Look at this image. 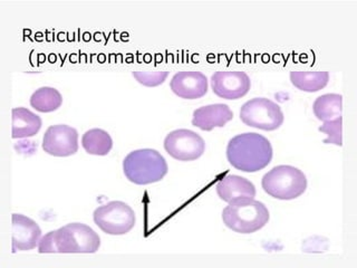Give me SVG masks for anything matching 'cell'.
<instances>
[{
  "label": "cell",
  "mask_w": 357,
  "mask_h": 268,
  "mask_svg": "<svg viewBox=\"0 0 357 268\" xmlns=\"http://www.w3.org/2000/svg\"><path fill=\"white\" fill-rule=\"evenodd\" d=\"M123 171L130 181L142 186L161 181L169 171V165L159 151L139 149L124 158Z\"/></svg>",
  "instance_id": "obj_4"
},
{
  "label": "cell",
  "mask_w": 357,
  "mask_h": 268,
  "mask_svg": "<svg viewBox=\"0 0 357 268\" xmlns=\"http://www.w3.org/2000/svg\"><path fill=\"white\" fill-rule=\"evenodd\" d=\"M63 104V96L55 87H39L31 96V105L39 112L56 111Z\"/></svg>",
  "instance_id": "obj_19"
},
{
  "label": "cell",
  "mask_w": 357,
  "mask_h": 268,
  "mask_svg": "<svg viewBox=\"0 0 357 268\" xmlns=\"http://www.w3.org/2000/svg\"><path fill=\"white\" fill-rule=\"evenodd\" d=\"M100 238L94 229L85 223H67L52 230L39 240L40 254H93L100 248Z\"/></svg>",
  "instance_id": "obj_1"
},
{
  "label": "cell",
  "mask_w": 357,
  "mask_h": 268,
  "mask_svg": "<svg viewBox=\"0 0 357 268\" xmlns=\"http://www.w3.org/2000/svg\"><path fill=\"white\" fill-rule=\"evenodd\" d=\"M218 195L221 200L230 202L238 198H254L256 195L255 184L243 177L227 174L215 186Z\"/></svg>",
  "instance_id": "obj_14"
},
{
  "label": "cell",
  "mask_w": 357,
  "mask_h": 268,
  "mask_svg": "<svg viewBox=\"0 0 357 268\" xmlns=\"http://www.w3.org/2000/svg\"><path fill=\"white\" fill-rule=\"evenodd\" d=\"M232 119L234 112L227 104H209L193 111L192 126L204 131H211L215 128H223Z\"/></svg>",
  "instance_id": "obj_13"
},
{
  "label": "cell",
  "mask_w": 357,
  "mask_h": 268,
  "mask_svg": "<svg viewBox=\"0 0 357 268\" xmlns=\"http://www.w3.org/2000/svg\"><path fill=\"white\" fill-rule=\"evenodd\" d=\"M43 149L54 156H68L78 150V132L67 124L50 126L43 137Z\"/></svg>",
  "instance_id": "obj_9"
},
{
  "label": "cell",
  "mask_w": 357,
  "mask_h": 268,
  "mask_svg": "<svg viewBox=\"0 0 357 268\" xmlns=\"http://www.w3.org/2000/svg\"><path fill=\"white\" fill-rule=\"evenodd\" d=\"M261 187L273 198L293 200L306 191L307 178L298 168L276 165L262 177Z\"/></svg>",
  "instance_id": "obj_5"
},
{
  "label": "cell",
  "mask_w": 357,
  "mask_h": 268,
  "mask_svg": "<svg viewBox=\"0 0 357 268\" xmlns=\"http://www.w3.org/2000/svg\"><path fill=\"white\" fill-rule=\"evenodd\" d=\"M93 218L100 230L114 236L131 232L137 221V216L131 207L119 200L98 206L93 212Z\"/></svg>",
  "instance_id": "obj_7"
},
{
  "label": "cell",
  "mask_w": 357,
  "mask_h": 268,
  "mask_svg": "<svg viewBox=\"0 0 357 268\" xmlns=\"http://www.w3.org/2000/svg\"><path fill=\"white\" fill-rule=\"evenodd\" d=\"M240 119L245 126L273 131L282 126L284 115L280 105L271 98H255L241 106Z\"/></svg>",
  "instance_id": "obj_6"
},
{
  "label": "cell",
  "mask_w": 357,
  "mask_h": 268,
  "mask_svg": "<svg viewBox=\"0 0 357 268\" xmlns=\"http://www.w3.org/2000/svg\"><path fill=\"white\" fill-rule=\"evenodd\" d=\"M170 87L178 98H200L208 93V77L199 70H181L173 75Z\"/></svg>",
  "instance_id": "obj_11"
},
{
  "label": "cell",
  "mask_w": 357,
  "mask_h": 268,
  "mask_svg": "<svg viewBox=\"0 0 357 268\" xmlns=\"http://www.w3.org/2000/svg\"><path fill=\"white\" fill-rule=\"evenodd\" d=\"M269 218L266 204L254 198L234 199L222 210L223 223L239 234L258 232L267 225Z\"/></svg>",
  "instance_id": "obj_3"
},
{
  "label": "cell",
  "mask_w": 357,
  "mask_h": 268,
  "mask_svg": "<svg viewBox=\"0 0 357 268\" xmlns=\"http://www.w3.org/2000/svg\"><path fill=\"white\" fill-rule=\"evenodd\" d=\"M13 251L36 248L42 238V229L36 221L22 214H13Z\"/></svg>",
  "instance_id": "obj_12"
},
{
  "label": "cell",
  "mask_w": 357,
  "mask_h": 268,
  "mask_svg": "<svg viewBox=\"0 0 357 268\" xmlns=\"http://www.w3.org/2000/svg\"><path fill=\"white\" fill-rule=\"evenodd\" d=\"M342 128H343V117H340L337 119H334V120L324 122L323 126H319L318 130L327 134V137L324 140V143H333V144L342 147L343 145Z\"/></svg>",
  "instance_id": "obj_20"
},
{
  "label": "cell",
  "mask_w": 357,
  "mask_h": 268,
  "mask_svg": "<svg viewBox=\"0 0 357 268\" xmlns=\"http://www.w3.org/2000/svg\"><path fill=\"white\" fill-rule=\"evenodd\" d=\"M132 75L144 87H154L165 83L169 70H133Z\"/></svg>",
  "instance_id": "obj_21"
},
{
  "label": "cell",
  "mask_w": 357,
  "mask_h": 268,
  "mask_svg": "<svg viewBox=\"0 0 357 268\" xmlns=\"http://www.w3.org/2000/svg\"><path fill=\"white\" fill-rule=\"evenodd\" d=\"M273 154L271 141L256 132L238 134L229 140L227 145L229 163L243 172H257L265 169L273 160Z\"/></svg>",
  "instance_id": "obj_2"
},
{
  "label": "cell",
  "mask_w": 357,
  "mask_h": 268,
  "mask_svg": "<svg viewBox=\"0 0 357 268\" xmlns=\"http://www.w3.org/2000/svg\"><path fill=\"white\" fill-rule=\"evenodd\" d=\"M11 137L14 139L33 137L42 128L43 121L39 115L26 107H14Z\"/></svg>",
  "instance_id": "obj_15"
},
{
  "label": "cell",
  "mask_w": 357,
  "mask_h": 268,
  "mask_svg": "<svg viewBox=\"0 0 357 268\" xmlns=\"http://www.w3.org/2000/svg\"><path fill=\"white\" fill-rule=\"evenodd\" d=\"M290 81L301 91L318 92L328 84L329 73L326 70H291Z\"/></svg>",
  "instance_id": "obj_16"
},
{
  "label": "cell",
  "mask_w": 357,
  "mask_h": 268,
  "mask_svg": "<svg viewBox=\"0 0 357 268\" xmlns=\"http://www.w3.org/2000/svg\"><path fill=\"white\" fill-rule=\"evenodd\" d=\"M212 91L219 98L238 100L249 92L250 77L243 70H218L210 78Z\"/></svg>",
  "instance_id": "obj_10"
},
{
  "label": "cell",
  "mask_w": 357,
  "mask_h": 268,
  "mask_svg": "<svg viewBox=\"0 0 357 268\" xmlns=\"http://www.w3.org/2000/svg\"><path fill=\"white\" fill-rule=\"evenodd\" d=\"M82 145L89 154L106 156L113 148V139L103 128H91L83 134Z\"/></svg>",
  "instance_id": "obj_18"
},
{
  "label": "cell",
  "mask_w": 357,
  "mask_h": 268,
  "mask_svg": "<svg viewBox=\"0 0 357 268\" xmlns=\"http://www.w3.org/2000/svg\"><path fill=\"white\" fill-rule=\"evenodd\" d=\"M165 149L178 161H193L204 154L206 142L197 132L189 128H178L165 137Z\"/></svg>",
  "instance_id": "obj_8"
},
{
  "label": "cell",
  "mask_w": 357,
  "mask_h": 268,
  "mask_svg": "<svg viewBox=\"0 0 357 268\" xmlns=\"http://www.w3.org/2000/svg\"><path fill=\"white\" fill-rule=\"evenodd\" d=\"M343 96L336 93L323 94L316 98L312 104V111L318 120L326 122L342 117Z\"/></svg>",
  "instance_id": "obj_17"
}]
</instances>
